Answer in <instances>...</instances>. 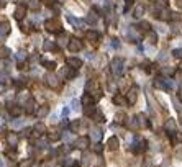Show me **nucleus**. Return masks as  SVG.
<instances>
[{"instance_id":"1","label":"nucleus","mask_w":182,"mask_h":167,"mask_svg":"<svg viewBox=\"0 0 182 167\" xmlns=\"http://www.w3.org/2000/svg\"><path fill=\"white\" fill-rule=\"evenodd\" d=\"M44 28L51 33H61V22L58 18H49L44 22Z\"/></svg>"},{"instance_id":"2","label":"nucleus","mask_w":182,"mask_h":167,"mask_svg":"<svg viewBox=\"0 0 182 167\" xmlns=\"http://www.w3.org/2000/svg\"><path fill=\"white\" fill-rule=\"evenodd\" d=\"M123 64H125V61L121 57H117L112 61V72H113L115 77H120L123 74Z\"/></svg>"},{"instance_id":"3","label":"nucleus","mask_w":182,"mask_h":167,"mask_svg":"<svg viewBox=\"0 0 182 167\" xmlns=\"http://www.w3.org/2000/svg\"><path fill=\"white\" fill-rule=\"evenodd\" d=\"M67 48H69V51H72V53H77V51L82 49V41L77 40V38H71L69 43H67Z\"/></svg>"},{"instance_id":"4","label":"nucleus","mask_w":182,"mask_h":167,"mask_svg":"<svg viewBox=\"0 0 182 167\" xmlns=\"http://www.w3.org/2000/svg\"><path fill=\"white\" fill-rule=\"evenodd\" d=\"M44 79H46V84H48L49 87H52V89L59 87V79L56 77L54 74H46V77H44Z\"/></svg>"},{"instance_id":"5","label":"nucleus","mask_w":182,"mask_h":167,"mask_svg":"<svg viewBox=\"0 0 182 167\" xmlns=\"http://www.w3.org/2000/svg\"><path fill=\"white\" fill-rule=\"evenodd\" d=\"M61 75L62 77H66V79H72V77H76V69H72V67H62L61 69Z\"/></svg>"},{"instance_id":"6","label":"nucleus","mask_w":182,"mask_h":167,"mask_svg":"<svg viewBox=\"0 0 182 167\" xmlns=\"http://www.w3.org/2000/svg\"><path fill=\"white\" fill-rule=\"evenodd\" d=\"M89 142H90V139L87 138V136H82V138H79V139H76V148H79V149H85L87 146H89Z\"/></svg>"},{"instance_id":"7","label":"nucleus","mask_w":182,"mask_h":167,"mask_svg":"<svg viewBox=\"0 0 182 167\" xmlns=\"http://www.w3.org/2000/svg\"><path fill=\"white\" fill-rule=\"evenodd\" d=\"M67 66L77 71V69L82 67V61H80V59H77V57H69V59H67Z\"/></svg>"},{"instance_id":"8","label":"nucleus","mask_w":182,"mask_h":167,"mask_svg":"<svg viewBox=\"0 0 182 167\" xmlns=\"http://www.w3.org/2000/svg\"><path fill=\"white\" fill-rule=\"evenodd\" d=\"M25 15H26V7L25 5H18L16 10H15V18L16 20H23Z\"/></svg>"},{"instance_id":"9","label":"nucleus","mask_w":182,"mask_h":167,"mask_svg":"<svg viewBox=\"0 0 182 167\" xmlns=\"http://www.w3.org/2000/svg\"><path fill=\"white\" fill-rule=\"evenodd\" d=\"M34 113H36V116H38V118H44L48 113H49V107H48V105H41L40 108L34 111Z\"/></svg>"},{"instance_id":"10","label":"nucleus","mask_w":182,"mask_h":167,"mask_svg":"<svg viewBox=\"0 0 182 167\" xmlns=\"http://www.w3.org/2000/svg\"><path fill=\"white\" fill-rule=\"evenodd\" d=\"M67 20H69V23H72L76 28H80V30H84V22H82V20L74 18V16H71V15H67Z\"/></svg>"},{"instance_id":"11","label":"nucleus","mask_w":182,"mask_h":167,"mask_svg":"<svg viewBox=\"0 0 182 167\" xmlns=\"http://www.w3.org/2000/svg\"><path fill=\"white\" fill-rule=\"evenodd\" d=\"M85 38H87V40H89V41H94V43H95V41H99L100 34L97 33V31L90 30V31H87V33H85Z\"/></svg>"},{"instance_id":"12","label":"nucleus","mask_w":182,"mask_h":167,"mask_svg":"<svg viewBox=\"0 0 182 167\" xmlns=\"http://www.w3.org/2000/svg\"><path fill=\"white\" fill-rule=\"evenodd\" d=\"M90 138L94 139V141H100V138H102V131L99 130V128H92V130H90Z\"/></svg>"},{"instance_id":"13","label":"nucleus","mask_w":182,"mask_h":167,"mask_svg":"<svg viewBox=\"0 0 182 167\" xmlns=\"http://www.w3.org/2000/svg\"><path fill=\"white\" fill-rule=\"evenodd\" d=\"M127 100H128L130 103H136V100H138V92H136V89H131L130 92H128Z\"/></svg>"},{"instance_id":"14","label":"nucleus","mask_w":182,"mask_h":167,"mask_svg":"<svg viewBox=\"0 0 182 167\" xmlns=\"http://www.w3.org/2000/svg\"><path fill=\"white\" fill-rule=\"evenodd\" d=\"M10 33V25L8 23H0V38H3V36H7V34Z\"/></svg>"},{"instance_id":"15","label":"nucleus","mask_w":182,"mask_h":167,"mask_svg":"<svg viewBox=\"0 0 182 167\" xmlns=\"http://www.w3.org/2000/svg\"><path fill=\"white\" fill-rule=\"evenodd\" d=\"M7 141H8L10 146H16L18 144V134L16 133H10L8 136H7Z\"/></svg>"},{"instance_id":"16","label":"nucleus","mask_w":182,"mask_h":167,"mask_svg":"<svg viewBox=\"0 0 182 167\" xmlns=\"http://www.w3.org/2000/svg\"><path fill=\"white\" fill-rule=\"evenodd\" d=\"M107 146H108V149H112V151L118 149V139L115 138V136H112V138L107 141Z\"/></svg>"},{"instance_id":"17","label":"nucleus","mask_w":182,"mask_h":167,"mask_svg":"<svg viewBox=\"0 0 182 167\" xmlns=\"http://www.w3.org/2000/svg\"><path fill=\"white\" fill-rule=\"evenodd\" d=\"M8 111L13 115V116H18V115L22 113V108H18V107L13 105V103H8Z\"/></svg>"},{"instance_id":"18","label":"nucleus","mask_w":182,"mask_h":167,"mask_svg":"<svg viewBox=\"0 0 182 167\" xmlns=\"http://www.w3.org/2000/svg\"><path fill=\"white\" fill-rule=\"evenodd\" d=\"M44 131H46V126H44L43 123H36V125H34V134H36V136L43 134Z\"/></svg>"},{"instance_id":"19","label":"nucleus","mask_w":182,"mask_h":167,"mask_svg":"<svg viewBox=\"0 0 182 167\" xmlns=\"http://www.w3.org/2000/svg\"><path fill=\"white\" fill-rule=\"evenodd\" d=\"M85 22H87V23H90V25H94V23L97 22V13H95V10H92V12H90L89 15H87Z\"/></svg>"},{"instance_id":"20","label":"nucleus","mask_w":182,"mask_h":167,"mask_svg":"<svg viewBox=\"0 0 182 167\" xmlns=\"http://www.w3.org/2000/svg\"><path fill=\"white\" fill-rule=\"evenodd\" d=\"M92 118H94V121H97V123H103V121H105L103 113H102V111H99V110H97L95 113L92 115Z\"/></svg>"},{"instance_id":"21","label":"nucleus","mask_w":182,"mask_h":167,"mask_svg":"<svg viewBox=\"0 0 182 167\" xmlns=\"http://www.w3.org/2000/svg\"><path fill=\"white\" fill-rule=\"evenodd\" d=\"M26 113H33V111H36V110H34V100L33 98H30V100H28V102H26Z\"/></svg>"},{"instance_id":"22","label":"nucleus","mask_w":182,"mask_h":167,"mask_svg":"<svg viewBox=\"0 0 182 167\" xmlns=\"http://www.w3.org/2000/svg\"><path fill=\"white\" fill-rule=\"evenodd\" d=\"M143 13H145V7L138 5V7H136V10H135V16H136V18H141Z\"/></svg>"},{"instance_id":"23","label":"nucleus","mask_w":182,"mask_h":167,"mask_svg":"<svg viewBox=\"0 0 182 167\" xmlns=\"http://www.w3.org/2000/svg\"><path fill=\"white\" fill-rule=\"evenodd\" d=\"M41 7V0H31L30 2V8L31 10H40Z\"/></svg>"},{"instance_id":"24","label":"nucleus","mask_w":182,"mask_h":167,"mask_svg":"<svg viewBox=\"0 0 182 167\" xmlns=\"http://www.w3.org/2000/svg\"><path fill=\"white\" fill-rule=\"evenodd\" d=\"M92 102H94V100H92V97H90L89 95V93H85V95H84L82 97V103H84V105H92Z\"/></svg>"},{"instance_id":"25","label":"nucleus","mask_w":182,"mask_h":167,"mask_svg":"<svg viewBox=\"0 0 182 167\" xmlns=\"http://www.w3.org/2000/svg\"><path fill=\"white\" fill-rule=\"evenodd\" d=\"M138 30L148 33V31H149V23L148 22H141V23H139V26H138Z\"/></svg>"},{"instance_id":"26","label":"nucleus","mask_w":182,"mask_h":167,"mask_svg":"<svg viewBox=\"0 0 182 167\" xmlns=\"http://www.w3.org/2000/svg\"><path fill=\"white\" fill-rule=\"evenodd\" d=\"M95 111H97V108L94 105H87L85 108H84V113H85V115H94Z\"/></svg>"},{"instance_id":"27","label":"nucleus","mask_w":182,"mask_h":167,"mask_svg":"<svg viewBox=\"0 0 182 167\" xmlns=\"http://www.w3.org/2000/svg\"><path fill=\"white\" fill-rule=\"evenodd\" d=\"M67 40H69V36L66 33H59V40H58L59 44H66L67 43Z\"/></svg>"},{"instance_id":"28","label":"nucleus","mask_w":182,"mask_h":167,"mask_svg":"<svg viewBox=\"0 0 182 167\" xmlns=\"http://www.w3.org/2000/svg\"><path fill=\"white\" fill-rule=\"evenodd\" d=\"M166 128L171 131V133H174V131H176V123H174V120H171L169 118V121L166 123Z\"/></svg>"},{"instance_id":"29","label":"nucleus","mask_w":182,"mask_h":167,"mask_svg":"<svg viewBox=\"0 0 182 167\" xmlns=\"http://www.w3.org/2000/svg\"><path fill=\"white\" fill-rule=\"evenodd\" d=\"M10 56V49L5 46H0V57H8Z\"/></svg>"},{"instance_id":"30","label":"nucleus","mask_w":182,"mask_h":167,"mask_svg":"<svg viewBox=\"0 0 182 167\" xmlns=\"http://www.w3.org/2000/svg\"><path fill=\"white\" fill-rule=\"evenodd\" d=\"M43 66L48 69V71H52V69L56 67V62H52V61H43Z\"/></svg>"},{"instance_id":"31","label":"nucleus","mask_w":182,"mask_h":167,"mask_svg":"<svg viewBox=\"0 0 182 167\" xmlns=\"http://www.w3.org/2000/svg\"><path fill=\"white\" fill-rule=\"evenodd\" d=\"M79 128H80V121H79V120H74V121L71 123V131H72V133H76Z\"/></svg>"},{"instance_id":"32","label":"nucleus","mask_w":182,"mask_h":167,"mask_svg":"<svg viewBox=\"0 0 182 167\" xmlns=\"http://www.w3.org/2000/svg\"><path fill=\"white\" fill-rule=\"evenodd\" d=\"M44 49L46 51H52V49H56V46H54V43H52V41H44Z\"/></svg>"},{"instance_id":"33","label":"nucleus","mask_w":182,"mask_h":167,"mask_svg":"<svg viewBox=\"0 0 182 167\" xmlns=\"http://www.w3.org/2000/svg\"><path fill=\"white\" fill-rule=\"evenodd\" d=\"M138 120H139V121H138L139 126H145V128L148 126V121H146V118L143 116V115H138Z\"/></svg>"},{"instance_id":"34","label":"nucleus","mask_w":182,"mask_h":167,"mask_svg":"<svg viewBox=\"0 0 182 167\" xmlns=\"http://www.w3.org/2000/svg\"><path fill=\"white\" fill-rule=\"evenodd\" d=\"M113 102L117 103V105H123V103H125V98H123L121 95H115V97H113Z\"/></svg>"},{"instance_id":"35","label":"nucleus","mask_w":182,"mask_h":167,"mask_svg":"<svg viewBox=\"0 0 182 167\" xmlns=\"http://www.w3.org/2000/svg\"><path fill=\"white\" fill-rule=\"evenodd\" d=\"M23 126V121L22 120H13L12 121V128H15V130H18V128Z\"/></svg>"},{"instance_id":"36","label":"nucleus","mask_w":182,"mask_h":167,"mask_svg":"<svg viewBox=\"0 0 182 167\" xmlns=\"http://www.w3.org/2000/svg\"><path fill=\"white\" fill-rule=\"evenodd\" d=\"M59 138H61V134H59V133H51L49 136H48V139H49V141H58Z\"/></svg>"},{"instance_id":"37","label":"nucleus","mask_w":182,"mask_h":167,"mask_svg":"<svg viewBox=\"0 0 182 167\" xmlns=\"http://www.w3.org/2000/svg\"><path fill=\"white\" fill-rule=\"evenodd\" d=\"M128 125H130V126L133 128V130H136V128H138V121H136V118H130Z\"/></svg>"},{"instance_id":"38","label":"nucleus","mask_w":182,"mask_h":167,"mask_svg":"<svg viewBox=\"0 0 182 167\" xmlns=\"http://www.w3.org/2000/svg\"><path fill=\"white\" fill-rule=\"evenodd\" d=\"M72 110H74V111L80 110V102H79V100H72Z\"/></svg>"},{"instance_id":"39","label":"nucleus","mask_w":182,"mask_h":167,"mask_svg":"<svg viewBox=\"0 0 182 167\" xmlns=\"http://www.w3.org/2000/svg\"><path fill=\"white\" fill-rule=\"evenodd\" d=\"M16 59H18V61L26 59V53H25V51H20V53H16Z\"/></svg>"},{"instance_id":"40","label":"nucleus","mask_w":182,"mask_h":167,"mask_svg":"<svg viewBox=\"0 0 182 167\" xmlns=\"http://www.w3.org/2000/svg\"><path fill=\"white\" fill-rule=\"evenodd\" d=\"M148 41L153 44V43L156 41V34H154V33H149V34H148Z\"/></svg>"},{"instance_id":"41","label":"nucleus","mask_w":182,"mask_h":167,"mask_svg":"<svg viewBox=\"0 0 182 167\" xmlns=\"http://www.w3.org/2000/svg\"><path fill=\"white\" fill-rule=\"evenodd\" d=\"M46 144H48V141H43V139H40V141L36 142L38 148H46Z\"/></svg>"},{"instance_id":"42","label":"nucleus","mask_w":182,"mask_h":167,"mask_svg":"<svg viewBox=\"0 0 182 167\" xmlns=\"http://www.w3.org/2000/svg\"><path fill=\"white\" fill-rule=\"evenodd\" d=\"M172 54L176 56V57H182V49H174Z\"/></svg>"},{"instance_id":"43","label":"nucleus","mask_w":182,"mask_h":167,"mask_svg":"<svg viewBox=\"0 0 182 167\" xmlns=\"http://www.w3.org/2000/svg\"><path fill=\"white\" fill-rule=\"evenodd\" d=\"M112 46H113V48H118V46H120V41H118L117 38H113V40H112Z\"/></svg>"},{"instance_id":"44","label":"nucleus","mask_w":182,"mask_h":167,"mask_svg":"<svg viewBox=\"0 0 182 167\" xmlns=\"http://www.w3.org/2000/svg\"><path fill=\"white\" fill-rule=\"evenodd\" d=\"M102 144H99V142H97V144L95 146H94V151H95V152H100V151H102Z\"/></svg>"},{"instance_id":"45","label":"nucleus","mask_w":182,"mask_h":167,"mask_svg":"<svg viewBox=\"0 0 182 167\" xmlns=\"http://www.w3.org/2000/svg\"><path fill=\"white\" fill-rule=\"evenodd\" d=\"M72 164H74V161H72V159H66V161H64V166L66 167H71Z\"/></svg>"},{"instance_id":"46","label":"nucleus","mask_w":182,"mask_h":167,"mask_svg":"<svg viewBox=\"0 0 182 167\" xmlns=\"http://www.w3.org/2000/svg\"><path fill=\"white\" fill-rule=\"evenodd\" d=\"M7 79H8V77H7L5 74H0V82H3V84H5V82H7Z\"/></svg>"},{"instance_id":"47","label":"nucleus","mask_w":182,"mask_h":167,"mask_svg":"<svg viewBox=\"0 0 182 167\" xmlns=\"http://www.w3.org/2000/svg\"><path fill=\"white\" fill-rule=\"evenodd\" d=\"M69 115V108L66 107V108H62V116H67Z\"/></svg>"},{"instance_id":"48","label":"nucleus","mask_w":182,"mask_h":167,"mask_svg":"<svg viewBox=\"0 0 182 167\" xmlns=\"http://www.w3.org/2000/svg\"><path fill=\"white\" fill-rule=\"evenodd\" d=\"M172 102H174V105H176V108L181 110V105H179V102H177V98H172Z\"/></svg>"},{"instance_id":"49","label":"nucleus","mask_w":182,"mask_h":167,"mask_svg":"<svg viewBox=\"0 0 182 167\" xmlns=\"http://www.w3.org/2000/svg\"><path fill=\"white\" fill-rule=\"evenodd\" d=\"M43 3H46V5H52L54 3V0H41Z\"/></svg>"},{"instance_id":"50","label":"nucleus","mask_w":182,"mask_h":167,"mask_svg":"<svg viewBox=\"0 0 182 167\" xmlns=\"http://www.w3.org/2000/svg\"><path fill=\"white\" fill-rule=\"evenodd\" d=\"M159 59L163 61V59H166V53H161V56H159Z\"/></svg>"},{"instance_id":"51","label":"nucleus","mask_w":182,"mask_h":167,"mask_svg":"<svg viewBox=\"0 0 182 167\" xmlns=\"http://www.w3.org/2000/svg\"><path fill=\"white\" fill-rule=\"evenodd\" d=\"M0 167H5V164H3V161L0 159Z\"/></svg>"},{"instance_id":"52","label":"nucleus","mask_w":182,"mask_h":167,"mask_svg":"<svg viewBox=\"0 0 182 167\" xmlns=\"http://www.w3.org/2000/svg\"><path fill=\"white\" fill-rule=\"evenodd\" d=\"M3 90H5V87H3V85H0V92H3Z\"/></svg>"},{"instance_id":"53","label":"nucleus","mask_w":182,"mask_h":167,"mask_svg":"<svg viewBox=\"0 0 182 167\" xmlns=\"http://www.w3.org/2000/svg\"><path fill=\"white\" fill-rule=\"evenodd\" d=\"M179 7H181V8H182V0H179Z\"/></svg>"},{"instance_id":"54","label":"nucleus","mask_w":182,"mask_h":167,"mask_svg":"<svg viewBox=\"0 0 182 167\" xmlns=\"http://www.w3.org/2000/svg\"><path fill=\"white\" fill-rule=\"evenodd\" d=\"M125 2H127V3H131V2H133V0H125Z\"/></svg>"},{"instance_id":"55","label":"nucleus","mask_w":182,"mask_h":167,"mask_svg":"<svg viewBox=\"0 0 182 167\" xmlns=\"http://www.w3.org/2000/svg\"><path fill=\"white\" fill-rule=\"evenodd\" d=\"M82 2H87V0H82Z\"/></svg>"},{"instance_id":"56","label":"nucleus","mask_w":182,"mask_h":167,"mask_svg":"<svg viewBox=\"0 0 182 167\" xmlns=\"http://www.w3.org/2000/svg\"><path fill=\"white\" fill-rule=\"evenodd\" d=\"M181 98H182V93H181Z\"/></svg>"}]
</instances>
